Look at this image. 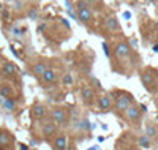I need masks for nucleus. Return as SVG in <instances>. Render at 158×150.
I'll return each instance as SVG.
<instances>
[{
    "label": "nucleus",
    "mask_w": 158,
    "mask_h": 150,
    "mask_svg": "<svg viewBox=\"0 0 158 150\" xmlns=\"http://www.w3.org/2000/svg\"><path fill=\"white\" fill-rule=\"evenodd\" d=\"M89 150H100L98 147H92V148H89Z\"/></svg>",
    "instance_id": "26"
},
{
    "label": "nucleus",
    "mask_w": 158,
    "mask_h": 150,
    "mask_svg": "<svg viewBox=\"0 0 158 150\" xmlns=\"http://www.w3.org/2000/svg\"><path fill=\"white\" fill-rule=\"evenodd\" d=\"M33 127L38 133L40 138H43L46 141H51L54 136L60 131V127L57 123H54L49 117L48 119H43V120H35L33 122Z\"/></svg>",
    "instance_id": "9"
},
{
    "label": "nucleus",
    "mask_w": 158,
    "mask_h": 150,
    "mask_svg": "<svg viewBox=\"0 0 158 150\" xmlns=\"http://www.w3.org/2000/svg\"><path fill=\"white\" fill-rule=\"evenodd\" d=\"M139 79L142 85L146 87L149 92H153V87L156 85V76L153 73V70H150V68H146V70H142L139 73Z\"/></svg>",
    "instance_id": "16"
},
{
    "label": "nucleus",
    "mask_w": 158,
    "mask_h": 150,
    "mask_svg": "<svg viewBox=\"0 0 158 150\" xmlns=\"http://www.w3.org/2000/svg\"><path fill=\"white\" fill-rule=\"evenodd\" d=\"M19 148H21V150H29V147L25 145V144H19Z\"/></svg>",
    "instance_id": "25"
},
{
    "label": "nucleus",
    "mask_w": 158,
    "mask_h": 150,
    "mask_svg": "<svg viewBox=\"0 0 158 150\" xmlns=\"http://www.w3.org/2000/svg\"><path fill=\"white\" fill-rule=\"evenodd\" d=\"M29 3V6H40L41 5V0H25Z\"/></svg>",
    "instance_id": "24"
},
{
    "label": "nucleus",
    "mask_w": 158,
    "mask_h": 150,
    "mask_svg": "<svg viewBox=\"0 0 158 150\" xmlns=\"http://www.w3.org/2000/svg\"><path fill=\"white\" fill-rule=\"evenodd\" d=\"M146 136H149L150 139H153V138H156V136H158V130L153 125H147L146 127Z\"/></svg>",
    "instance_id": "23"
},
{
    "label": "nucleus",
    "mask_w": 158,
    "mask_h": 150,
    "mask_svg": "<svg viewBox=\"0 0 158 150\" xmlns=\"http://www.w3.org/2000/svg\"><path fill=\"white\" fill-rule=\"evenodd\" d=\"M84 5H87L89 8H92L95 13H100L104 10V0H81Z\"/></svg>",
    "instance_id": "19"
},
{
    "label": "nucleus",
    "mask_w": 158,
    "mask_h": 150,
    "mask_svg": "<svg viewBox=\"0 0 158 150\" xmlns=\"http://www.w3.org/2000/svg\"><path fill=\"white\" fill-rule=\"evenodd\" d=\"M16 138L10 130L0 127V150H15Z\"/></svg>",
    "instance_id": "14"
},
{
    "label": "nucleus",
    "mask_w": 158,
    "mask_h": 150,
    "mask_svg": "<svg viewBox=\"0 0 158 150\" xmlns=\"http://www.w3.org/2000/svg\"><path fill=\"white\" fill-rule=\"evenodd\" d=\"M74 131L76 133H84V134H89V133H92V123L89 122V119H85V117H82V119H79L76 123H74Z\"/></svg>",
    "instance_id": "18"
},
{
    "label": "nucleus",
    "mask_w": 158,
    "mask_h": 150,
    "mask_svg": "<svg viewBox=\"0 0 158 150\" xmlns=\"http://www.w3.org/2000/svg\"><path fill=\"white\" fill-rule=\"evenodd\" d=\"M30 117L32 120H43V119H48L49 117V107L46 103L43 101H35L32 106H30Z\"/></svg>",
    "instance_id": "13"
},
{
    "label": "nucleus",
    "mask_w": 158,
    "mask_h": 150,
    "mask_svg": "<svg viewBox=\"0 0 158 150\" xmlns=\"http://www.w3.org/2000/svg\"><path fill=\"white\" fill-rule=\"evenodd\" d=\"M3 100V98H2ZM0 104H2L6 111H10V112H15L16 109H18V101H13V100H3V101H0Z\"/></svg>",
    "instance_id": "20"
},
{
    "label": "nucleus",
    "mask_w": 158,
    "mask_h": 150,
    "mask_svg": "<svg viewBox=\"0 0 158 150\" xmlns=\"http://www.w3.org/2000/svg\"><path fill=\"white\" fill-rule=\"evenodd\" d=\"M144 111H146V106H139L138 103H135V104H131L127 111L122 114V117L128 122V123L138 125L141 122V119H142V115H144Z\"/></svg>",
    "instance_id": "10"
},
{
    "label": "nucleus",
    "mask_w": 158,
    "mask_h": 150,
    "mask_svg": "<svg viewBox=\"0 0 158 150\" xmlns=\"http://www.w3.org/2000/svg\"><path fill=\"white\" fill-rule=\"evenodd\" d=\"M95 104H97L100 112H109V111H112L114 101H112V97H111L109 93H104V95H101V97L97 98V103Z\"/></svg>",
    "instance_id": "17"
},
{
    "label": "nucleus",
    "mask_w": 158,
    "mask_h": 150,
    "mask_svg": "<svg viewBox=\"0 0 158 150\" xmlns=\"http://www.w3.org/2000/svg\"><path fill=\"white\" fill-rule=\"evenodd\" d=\"M0 62H2V56H0ZM0 81H2V76H0Z\"/></svg>",
    "instance_id": "27"
},
{
    "label": "nucleus",
    "mask_w": 158,
    "mask_h": 150,
    "mask_svg": "<svg viewBox=\"0 0 158 150\" xmlns=\"http://www.w3.org/2000/svg\"><path fill=\"white\" fill-rule=\"evenodd\" d=\"M51 145L54 150H70V136L67 133L59 131L54 138L51 139Z\"/></svg>",
    "instance_id": "15"
},
{
    "label": "nucleus",
    "mask_w": 158,
    "mask_h": 150,
    "mask_svg": "<svg viewBox=\"0 0 158 150\" xmlns=\"http://www.w3.org/2000/svg\"><path fill=\"white\" fill-rule=\"evenodd\" d=\"M52 63V57H44V56H33L32 59H29L25 62V68H27V71L38 81L40 76H41L46 70L48 66Z\"/></svg>",
    "instance_id": "6"
},
{
    "label": "nucleus",
    "mask_w": 158,
    "mask_h": 150,
    "mask_svg": "<svg viewBox=\"0 0 158 150\" xmlns=\"http://www.w3.org/2000/svg\"><path fill=\"white\" fill-rule=\"evenodd\" d=\"M71 117H73V109L68 104H54L52 107H49V119L59 127L70 125Z\"/></svg>",
    "instance_id": "5"
},
{
    "label": "nucleus",
    "mask_w": 158,
    "mask_h": 150,
    "mask_svg": "<svg viewBox=\"0 0 158 150\" xmlns=\"http://www.w3.org/2000/svg\"><path fill=\"white\" fill-rule=\"evenodd\" d=\"M156 25H158V24H156Z\"/></svg>",
    "instance_id": "29"
},
{
    "label": "nucleus",
    "mask_w": 158,
    "mask_h": 150,
    "mask_svg": "<svg viewBox=\"0 0 158 150\" xmlns=\"http://www.w3.org/2000/svg\"><path fill=\"white\" fill-rule=\"evenodd\" d=\"M133 56H135V51L127 40H117V41H114L111 44V57L109 59H112L114 63H118V65H125L127 62L130 63Z\"/></svg>",
    "instance_id": "2"
},
{
    "label": "nucleus",
    "mask_w": 158,
    "mask_h": 150,
    "mask_svg": "<svg viewBox=\"0 0 158 150\" xmlns=\"http://www.w3.org/2000/svg\"><path fill=\"white\" fill-rule=\"evenodd\" d=\"M156 138H158V136H156Z\"/></svg>",
    "instance_id": "28"
},
{
    "label": "nucleus",
    "mask_w": 158,
    "mask_h": 150,
    "mask_svg": "<svg viewBox=\"0 0 158 150\" xmlns=\"http://www.w3.org/2000/svg\"><path fill=\"white\" fill-rule=\"evenodd\" d=\"M0 76H2V79H6V81H11V82L22 85L21 68L18 66V63L15 60L2 57V62H0Z\"/></svg>",
    "instance_id": "4"
},
{
    "label": "nucleus",
    "mask_w": 158,
    "mask_h": 150,
    "mask_svg": "<svg viewBox=\"0 0 158 150\" xmlns=\"http://www.w3.org/2000/svg\"><path fill=\"white\" fill-rule=\"evenodd\" d=\"M74 13H76V19L81 22L82 25H85V29L90 32H97V13L89 8L87 5H84L81 0L74 2Z\"/></svg>",
    "instance_id": "3"
},
{
    "label": "nucleus",
    "mask_w": 158,
    "mask_h": 150,
    "mask_svg": "<svg viewBox=\"0 0 158 150\" xmlns=\"http://www.w3.org/2000/svg\"><path fill=\"white\" fill-rule=\"evenodd\" d=\"M138 142H139V145L142 147V148H150V145H152V139L149 138V136H139L138 138Z\"/></svg>",
    "instance_id": "22"
},
{
    "label": "nucleus",
    "mask_w": 158,
    "mask_h": 150,
    "mask_svg": "<svg viewBox=\"0 0 158 150\" xmlns=\"http://www.w3.org/2000/svg\"><path fill=\"white\" fill-rule=\"evenodd\" d=\"M22 85L11 82V81L2 79L0 81V98L3 100H13V101H22Z\"/></svg>",
    "instance_id": "8"
},
{
    "label": "nucleus",
    "mask_w": 158,
    "mask_h": 150,
    "mask_svg": "<svg viewBox=\"0 0 158 150\" xmlns=\"http://www.w3.org/2000/svg\"><path fill=\"white\" fill-rule=\"evenodd\" d=\"M60 82H63V85H67V87H70V85H73L74 84V76L71 74V73H62V79H60Z\"/></svg>",
    "instance_id": "21"
},
{
    "label": "nucleus",
    "mask_w": 158,
    "mask_h": 150,
    "mask_svg": "<svg viewBox=\"0 0 158 150\" xmlns=\"http://www.w3.org/2000/svg\"><path fill=\"white\" fill-rule=\"evenodd\" d=\"M63 62L60 59H54L52 57V63L48 66V70L40 76L38 82L41 84L43 87L49 89V87H57L60 84V79H62V73H63Z\"/></svg>",
    "instance_id": "1"
},
{
    "label": "nucleus",
    "mask_w": 158,
    "mask_h": 150,
    "mask_svg": "<svg viewBox=\"0 0 158 150\" xmlns=\"http://www.w3.org/2000/svg\"><path fill=\"white\" fill-rule=\"evenodd\" d=\"M79 97H81V101L92 107L95 103H97V98H98V93H97V89L92 87L90 84H82L79 87Z\"/></svg>",
    "instance_id": "11"
},
{
    "label": "nucleus",
    "mask_w": 158,
    "mask_h": 150,
    "mask_svg": "<svg viewBox=\"0 0 158 150\" xmlns=\"http://www.w3.org/2000/svg\"><path fill=\"white\" fill-rule=\"evenodd\" d=\"M101 27L108 35H122V25H120V22H118L115 15H108L103 19Z\"/></svg>",
    "instance_id": "12"
},
{
    "label": "nucleus",
    "mask_w": 158,
    "mask_h": 150,
    "mask_svg": "<svg viewBox=\"0 0 158 150\" xmlns=\"http://www.w3.org/2000/svg\"><path fill=\"white\" fill-rule=\"evenodd\" d=\"M109 95L112 97V101H114L112 109H114L118 115H122L131 104L136 103V100H135L133 95L128 93V92H123V90H115V92H112V93H109Z\"/></svg>",
    "instance_id": "7"
}]
</instances>
